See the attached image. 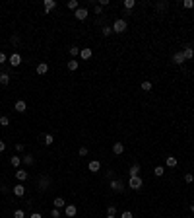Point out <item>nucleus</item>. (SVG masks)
<instances>
[{
	"instance_id": "nucleus-35",
	"label": "nucleus",
	"mask_w": 194,
	"mask_h": 218,
	"mask_svg": "<svg viewBox=\"0 0 194 218\" xmlns=\"http://www.w3.org/2000/svg\"><path fill=\"white\" fill-rule=\"evenodd\" d=\"M183 6H184V8H194V0H184Z\"/></svg>"
},
{
	"instance_id": "nucleus-9",
	"label": "nucleus",
	"mask_w": 194,
	"mask_h": 218,
	"mask_svg": "<svg viewBox=\"0 0 194 218\" xmlns=\"http://www.w3.org/2000/svg\"><path fill=\"white\" fill-rule=\"evenodd\" d=\"M8 61H10L12 66H19V64H21V57H19V53H14L12 57H8Z\"/></svg>"
},
{
	"instance_id": "nucleus-33",
	"label": "nucleus",
	"mask_w": 194,
	"mask_h": 218,
	"mask_svg": "<svg viewBox=\"0 0 194 218\" xmlns=\"http://www.w3.org/2000/svg\"><path fill=\"white\" fill-rule=\"evenodd\" d=\"M68 8H70V10H74V12H76L78 8H80V6H78V2H76V0H70V2H68Z\"/></svg>"
},
{
	"instance_id": "nucleus-36",
	"label": "nucleus",
	"mask_w": 194,
	"mask_h": 218,
	"mask_svg": "<svg viewBox=\"0 0 194 218\" xmlns=\"http://www.w3.org/2000/svg\"><path fill=\"white\" fill-rule=\"evenodd\" d=\"M167 6H169L167 2H157V6H155V8H157V10H167Z\"/></svg>"
},
{
	"instance_id": "nucleus-7",
	"label": "nucleus",
	"mask_w": 194,
	"mask_h": 218,
	"mask_svg": "<svg viewBox=\"0 0 194 218\" xmlns=\"http://www.w3.org/2000/svg\"><path fill=\"white\" fill-rule=\"evenodd\" d=\"M14 109H16L18 113H25V109H27V103H25L24 99H18V101H16V105H14Z\"/></svg>"
},
{
	"instance_id": "nucleus-31",
	"label": "nucleus",
	"mask_w": 194,
	"mask_h": 218,
	"mask_svg": "<svg viewBox=\"0 0 194 218\" xmlns=\"http://www.w3.org/2000/svg\"><path fill=\"white\" fill-rule=\"evenodd\" d=\"M14 218H25V212L21 208H18V210H14Z\"/></svg>"
},
{
	"instance_id": "nucleus-22",
	"label": "nucleus",
	"mask_w": 194,
	"mask_h": 218,
	"mask_svg": "<svg viewBox=\"0 0 194 218\" xmlns=\"http://www.w3.org/2000/svg\"><path fill=\"white\" fill-rule=\"evenodd\" d=\"M47 70H49V64L47 62H39L37 64V74H47Z\"/></svg>"
},
{
	"instance_id": "nucleus-4",
	"label": "nucleus",
	"mask_w": 194,
	"mask_h": 218,
	"mask_svg": "<svg viewBox=\"0 0 194 218\" xmlns=\"http://www.w3.org/2000/svg\"><path fill=\"white\" fill-rule=\"evenodd\" d=\"M37 187H39V191H47L49 187H51V179H49L47 175H43L41 179H39V183H37Z\"/></svg>"
},
{
	"instance_id": "nucleus-5",
	"label": "nucleus",
	"mask_w": 194,
	"mask_h": 218,
	"mask_svg": "<svg viewBox=\"0 0 194 218\" xmlns=\"http://www.w3.org/2000/svg\"><path fill=\"white\" fill-rule=\"evenodd\" d=\"M88 8H78L76 12H74V18L76 20H80V21H84V20H88Z\"/></svg>"
},
{
	"instance_id": "nucleus-26",
	"label": "nucleus",
	"mask_w": 194,
	"mask_h": 218,
	"mask_svg": "<svg viewBox=\"0 0 194 218\" xmlns=\"http://www.w3.org/2000/svg\"><path fill=\"white\" fill-rule=\"evenodd\" d=\"M66 66H68V70H72V72H74V70H78V66H80V64H78V61H74V59H72V61H68V64H66Z\"/></svg>"
},
{
	"instance_id": "nucleus-29",
	"label": "nucleus",
	"mask_w": 194,
	"mask_h": 218,
	"mask_svg": "<svg viewBox=\"0 0 194 218\" xmlns=\"http://www.w3.org/2000/svg\"><path fill=\"white\" fill-rule=\"evenodd\" d=\"M101 33L105 35V37H109V35L113 33V27H111V25H105V27H103V30H101Z\"/></svg>"
},
{
	"instance_id": "nucleus-43",
	"label": "nucleus",
	"mask_w": 194,
	"mask_h": 218,
	"mask_svg": "<svg viewBox=\"0 0 194 218\" xmlns=\"http://www.w3.org/2000/svg\"><path fill=\"white\" fill-rule=\"evenodd\" d=\"M16 150H18V152H24V150H25V146H24V144H19V142H18V144H16Z\"/></svg>"
},
{
	"instance_id": "nucleus-38",
	"label": "nucleus",
	"mask_w": 194,
	"mask_h": 218,
	"mask_svg": "<svg viewBox=\"0 0 194 218\" xmlns=\"http://www.w3.org/2000/svg\"><path fill=\"white\" fill-rule=\"evenodd\" d=\"M88 152H89L88 148H85V146H82L80 150H78V154H80V156H88Z\"/></svg>"
},
{
	"instance_id": "nucleus-45",
	"label": "nucleus",
	"mask_w": 194,
	"mask_h": 218,
	"mask_svg": "<svg viewBox=\"0 0 194 218\" xmlns=\"http://www.w3.org/2000/svg\"><path fill=\"white\" fill-rule=\"evenodd\" d=\"M4 150H6V142L0 140V152H4Z\"/></svg>"
},
{
	"instance_id": "nucleus-39",
	"label": "nucleus",
	"mask_w": 194,
	"mask_h": 218,
	"mask_svg": "<svg viewBox=\"0 0 194 218\" xmlns=\"http://www.w3.org/2000/svg\"><path fill=\"white\" fill-rule=\"evenodd\" d=\"M184 181H186V183H192V181H194V175H192V173H186V175H184Z\"/></svg>"
},
{
	"instance_id": "nucleus-32",
	"label": "nucleus",
	"mask_w": 194,
	"mask_h": 218,
	"mask_svg": "<svg viewBox=\"0 0 194 218\" xmlns=\"http://www.w3.org/2000/svg\"><path fill=\"white\" fill-rule=\"evenodd\" d=\"M0 125H2V127H8V125H10V119L6 117V115H2V117H0Z\"/></svg>"
},
{
	"instance_id": "nucleus-11",
	"label": "nucleus",
	"mask_w": 194,
	"mask_h": 218,
	"mask_svg": "<svg viewBox=\"0 0 194 218\" xmlns=\"http://www.w3.org/2000/svg\"><path fill=\"white\" fill-rule=\"evenodd\" d=\"M91 55H93V51L89 49V47H84V49H80V57L84 61H88V59H91Z\"/></svg>"
},
{
	"instance_id": "nucleus-17",
	"label": "nucleus",
	"mask_w": 194,
	"mask_h": 218,
	"mask_svg": "<svg viewBox=\"0 0 194 218\" xmlns=\"http://www.w3.org/2000/svg\"><path fill=\"white\" fill-rule=\"evenodd\" d=\"M0 84H2V86L10 84V74H8V72H0Z\"/></svg>"
},
{
	"instance_id": "nucleus-14",
	"label": "nucleus",
	"mask_w": 194,
	"mask_h": 218,
	"mask_svg": "<svg viewBox=\"0 0 194 218\" xmlns=\"http://www.w3.org/2000/svg\"><path fill=\"white\" fill-rule=\"evenodd\" d=\"M64 208H66V216H68V218H74V216H76V212H78V208H76L74 205H66Z\"/></svg>"
},
{
	"instance_id": "nucleus-19",
	"label": "nucleus",
	"mask_w": 194,
	"mask_h": 218,
	"mask_svg": "<svg viewBox=\"0 0 194 218\" xmlns=\"http://www.w3.org/2000/svg\"><path fill=\"white\" fill-rule=\"evenodd\" d=\"M21 162H24L25 166H33L35 164V158H33V154H25L24 158H21Z\"/></svg>"
},
{
	"instance_id": "nucleus-16",
	"label": "nucleus",
	"mask_w": 194,
	"mask_h": 218,
	"mask_svg": "<svg viewBox=\"0 0 194 218\" xmlns=\"http://www.w3.org/2000/svg\"><path fill=\"white\" fill-rule=\"evenodd\" d=\"M173 62H175V64H183V62H186V61H184V57H183V53H181V51H177V53L173 55Z\"/></svg>"
},
{
	"instance_id": "nucleus-46",
	"label": "nucleus",
	"mask_w": 194,
	"mask_h": 218,
	"mask_svg": "<svg viewBox=\"0 0 194 218\" xmlns=\"http://www.w3.org/2000/svg\"><path fill=\"white\" fill-rule=\"evenodd\" d=\"M29 218H43V216H41V214H39V212H33V214H31V216H29Z\"/></svg>"
},
{
	"instance_id": "nucleus-23",
	"label": "nucleus",
	"mask_w": 194,
	"mask_h": 218,
	"mask_svg": "<svg viewBox=\"0 0 194 218\" xmlns=\"http://www.w3.org/2000/svg\"><path fill=\"white\" fill-rule=\"evenodd\" d=\"M10 164L14 166V168H19V164H21V156H12V158H10Z\"/></svg>"
},
{
	"instance_id": "nucleus-12",
	"label": "nucleus",
	"mask_w": 194,
	"mask_h": 218,
	"mask_svg": "<svg viewBox=\"0 0 194 218\" xmlns=\"http://www.w3.org/2000/svg\"><path fill=\"white\" fill-rule=\"evenodd\" d=\"M123 152H124V144H123V142H114V144H113V154L120 156Z\"/></svg>"
},
{
	"instance_id": "nucleus-37",
	"label": "nucleus",
	"mask_w": 194,
	"mask_h": 218,
	"mask_svg": "<svg viewBox=\"0 0 194 218\" xmlns=\"http://www.w3.org/2000/svg\"><path fill=\"white\" fill-rule=\"evenodd\" d=\"M51 216H53V218H60V210H58V208H53V210H51Z\"/></svg>"
},
{
	"instance_id": "nucleus-42",
	"label": "nucleus",
	"mask_w": 194,
	"mask_h": 218,
	"mask_svg": "<svg viewBox=\"0 0 194 218\" xmlns=\"http://www.w3.org/2000/svg\"><path fill=\"white\" fill-rule=\"evenodd\" d=\"M103 12V6L101 4H95V14H101Z\"/></svg>"
},
{
	"instance_id": "nucleus-20",
	"label": "nucleus",
	"mask_w": 194,
	"mask_h": 218,
	"mask_svg": "<svg viewBox=\"0 0 194 218\" xmlns=\"http://www.w3.org/2000/svg\"><path fill=\"white\" fill-rule=\"evenodd\" d=\"M165 164H167V168H177V158L175 156H167V160H165Z\"/></svg>"
},
{
	"instance_id": "nucleus-18",
	"label": "nucleus",
	"mask_w": 194,
	"mask_h": 218,
	"mask_svg": "<svg viewBox=\"0 0 194 218\" xmlns=\"http://www.w3.org/2000/svg\"><path fill=\"white\" fill-rule=\"evenodd\" d=\"M53 205H54V208H64V207H66V201H64L62 197H56L53 201Z\"/></svg>"
},
{
	"instance_id": "nucleus-24",
	"label": "nucleus",
	"mask_w": 194,
	"mask_h": 218,
	"mask_svg": "<svg viewBox=\"0 0 194 218\" xmlns=\"http://www.w3.org/2000/svg\"><path fill=\"white\" fill-rule=\"evenodd\" d=\"M54 142L53 134H43V144H47V146H51V144Z\"/></svg>"
},
{
	"instance_id": "nucleus-28",
	"label": "nucleus",
	"mask_w": 194,
	"mask_h": 218,
	"mask_svg": "<svg viewBox=\"0 0 194 218\" xmlns=\"http://www.w3.org/2000/svg\"><path fill=\"white\" fill-rule=\"evenodd\" d=\"M117 214V207L111 205V207H107V216H114Z\"/></svg>"
},
{
	"instance_id": "nucleus-21",
	"label": "nucleus",
	"mask_w": 194,
	"mask_h": 218,
	"mask_svg": "<svg viewBox=\"0 0 194 218\" xmlns=\"http://www.w3.org/2000/svg\"><path fill=\"white\" fill-rule=\"evenodd\" d=\"M128 173H130V177H136V175H140V166H138V164L130 166V170H128Z\"/></svg>"
},
{
	"instance_id": "nucleus-8",
	"label": "nucleus",
	"mask_w": 194,
	"mask_h": 218,
	"mask_svg": "<svg viewBox=\"0 0 194 218\" xmlns=\"http://www.w3.org/2000/svg\"><path fill=\"white\" fill-rule=\"evenodd\" d=\"M181 53H183V57H184V61H190L192 57H194V49L188 45V47H184V49L181 51Z\"/></svg>"
},
{
	"instance_id": "nucleus-13",
	"label": "nucleus",
	"mask_w": 194,
	"mask_h": 218,
	"mask_svg": "<svg viewBox=\"0 0 194 218\" xmlns=\"http://www.w3.org/2000/svg\"><path fill=\"white\" fill-rule=\"evenodd\" d=\"M43 6H45V12L49 14V12H53V10L56 8V2H54V0H45V2H43Z\"/></svg>"
},
{
	"instance_id": "nucleus-15",
	"label": "nucleus",
	"mask_w": 194,
	"mask_h": 218,
	"mask_svg": "<svg viewBox=\"0 0 194 218\" xmlns=\"http://www.w3.org/2000/svg\"><path fill=\"white\" fill-rule=\"evenodd\" d=\"M27 177H29V173H27V171H24V170H18L16 171V179L19 181V183H21V181H25Z\"/></svg>"
},
{
	"instance_id": "nucleus-48",
	"label": "nucleus",
	"mask_w": 194,
	"mask_h": 218,
	"mask_svg": "<svg viewBox=\"0 0 194 218\" xmlns=\"http://www.w3.org/2000/svg\"><path fill=\"white\" fill-rule=\"evenodd\" d=\"M107 218H117V216H107Z\"/></svg>"
},
{
	"instance_id": "nucleus-6",
	"label": "nucleus",
	"mask_w": 194,
	"mask_h": 218,
	"mask_svg": "<svg viewBox=\"0 0 194 218\" xmlns=\"http://www.w3.org/2000/svg\"><path fill=\"white\" fill-rule=\"evenodd\" d=\"M12 193L16 195V197H24L25 195V187L21 185V183H18V185H14V189H12Z\"/></svg>"
},
{
	"instance_id": "nucleus-25",
	"label": "nucleus",
	"mask_w": 194,
	"mask_h": 218,
	"mask_svg": "<svg viewBox=\"0 0 194 218\" xmlns=\"http://www.w3.org/2000/svg\"><path fill=\"white\" fill-rule=\"evenodd\" d=\"M123 6H124V10H132L134 6H136V0H124Z\"/></svg>"
},
{
	"instance_id": "nucleus-47",
	"label": "nucleus",
	"mask_w": 194,
	"mask_h": 218,
	"mask_svg": "<svg viewBox=\"0 0 194 218\" xmlns=\"http://www.w3.org/2000/svg\"><path fill=\"white\" fill-rule=\"evenodd\" d=\"M190 210H192V212H194V205H192V207H190Z\"/></svg>"
},
{
	"instance_id": "nucleus-1",
	"label": "nucleus",
	"mask_w": 194,
	"mask_h": 218,
	"mask_svg": "<svg viewBox=\"0 0 194 218\" xmlns=\"http://www.w3.org/2000/svg\"><path fill=\"white\" fill-rule=\"evenodd\" d=\"M126 27H128V24H126V20H114V24H113V33H124L126 31Z\"/></svg>"
},
{
	"instance_id": "nucleus-10",
	"label": "nucleus",
	"mask_w": 194,
	"mask_h": 218,
	"mask_svg": "<svg viewBox=\"0 0 194 218\" xmlns=\"http://www.w3.org/2000/svg\"><path fill=\"white\" fill-rule=\"evenodd\" d=\"M88 170H89V171H93V173H97L99 170H101V164H99L97 160H91V162L88 164Z\"/></svg>"
},
{
	"instance_id": "nucleus-34",
	"label": "nucleus",
	"mask_w": 194,
	"mask_h": 218,
	"mask_svg": "<svg viewBox=\"0 0 194 218\" xmlns=\"http://www.w3.org/2000/svg\"><path fill=\"white\" fill-rule=\"evenodd\" d=\"M70 55H72V57H76V55H80V47H76V45H72V47H70Z\"/></svg>"
},
{
	"instance_id": "nucleus-3",
	"label": "nucleus",
	"mask_w": 194,
	"mask_h": 218,
	"mask_svg": "<svg viewBox=\"0 0 194 218\" xmlns=\"http://www.w3.org/2000/svg\"><path fill=\"white\" fill-rule=\"evenodd\" d=\"M111 189L114 193H123L124 191V183L120 179H111Z\"/></svg>"
},
{
	"instance_id": "nucleus-27",
	"label": "nucleus",
	"mask_w": 194,
	"mask_h": 218,
	"mask_svg": "<svg viewBox=\"0 0 194 218\" xmlns=\"http://www.w3.org/2000/svg\"><path fill=\"white\" fill-rule=\"evenodd\" d=\"M163 173H165V168H161V166H157V168L153 170V175H155V177H161Z\"/></svg>"
},
{
	"instance_id": "nucleus-2",
	"label": "nucleus",
	"mask_w": 194,
	"mask_h": 218,
	"mask_svg": "<svg viewBox=\"0 0 194 218\" xmlns=\"http://www.w3.org/2000/svg\"><path fill=\"white\" fill-rule=\"evenodd\" d=\"M142 185H144V181H142V177H140V175H136V177H130V179H128V187L134 189V191L142 189Z\"/></svg>"
},
{
	"instance_id": "nucleus-30",
	"label": "nucleus",
	"mask_w": 194,
	"mask_h": 218,
	"mask_svg": "<svg viewBox=\"0 0 194 218\" xmlns=\"http://www.w3.org/2000/svg\"><path fill=\"white\" fill-rule=\"evenodd\" d=\"M142 90H144V92H149V90H152V82L144 80V82H142Z\"/></svg>"
},
{
	"instance_id": "nucleus-40",
	"label": "nucleus",
	"mask_w": 194,
	"mask_h": 218,
	"mask_svg": "<svg viewBox=\"0 0 194 218\" xmlns=\"http://www.w3.org/2000/svg\"><path fill=\"white\" fill-rule=\"evenodd\" d=\"M12 45H18V43H19V37H18V35H12Z\"/></svg>"
},
{
	"instance_id": "nucleus-44",
	"label": "nucleus",
	"mask_w": 194,
	"mask_h": 218,
	"mask_svg": "<svg viewBox=\"0 0 194 218\" xmlns=\"http://www.w3.org/2000/svg\"><path fill=\"white\" fill-rule=\"evenodd\" d=\"M120 218H132V212H130V210H126V212H123Z\"/></svg>"
},
{
	"instance_id": "nucleus-41",
	"label": "nucleus",
	"mask_w": 194,
	"mask_h": 218,
	"mask_svg": "<svg viewBox=\"0 0 194 218\" xmlns=\"http://www.w3.org/2000/svg\"><path fill=\"white\" fill-rule=\"evenodd\" d=\"M6 61H8V57H6V55L2 53V51H0V64H2V62H6Z\"/></svg>"
}]
</instances>
